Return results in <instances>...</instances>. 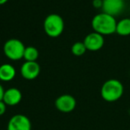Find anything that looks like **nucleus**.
<instances>
[{
	"instance_id": "1",
	"label": "nucleus",
	"mask_w": 130,
	"mask_h": 130,
	"mask_svg": "<svg viewBox=\"0 0 130 130\" xmlns=\"http://www.w3.org/2000/svg\"><path fill=\"white\" fill-rule=\"evenodd\" d=\"M91 25L94 31L103 36H107L116 33L117 21L114 16L102 12L93 17Z\"/></svg>"
},
{
	"instance_id": "2",
	"label": "nucleus",
	"mask_w": 130,
	"mask_h": 130,
	"mask_svg": "<svg viewBox=\"0 0 130 130\" xmlns=\"http://www.w3.org/2000/svg\"><path fill=\"white\" fill-rule=\"evenodd\" d=\"M124 94V86L116 78H110L101 87V96L108 103H114L119 100Z\"/></svg>"
},
{
	"instance_id": "3",
	"label": "nucleus",
	"mask_w": 130,
	"mask_h": 130,
	"mask_svg": "<svg viewBox=\"0 0 130 130\" xmlns=\"http://www.w3.org/2000/svg\"><path fill=\"white\" fill-rule=\"evenodd\" d=\"M44 30L50 38H58L64 30V21L61 15L51 13L44 21Z\"/></svg>"
},
{
	"instance_id": "4",
	"label": "nucleus",
	"mask_w": 130,
	"mask_h": 130,
	"mask_svg": "<svg viewBox=\"0 0 130 130\" xmlns=\"http://www.w3.org/2000/svg\"><path fill=\"white\" fill-rule=\"evenodd\" d=\"M26 46L21 40L11 38L6 41L3 46V51L6 57L11 61H19L23 59L24 51Z\"/></svg>"
},
{
	"instance_id": "5",
	"label": "nucleus",
	"mask_w": 130,
	"mask_h": 130,
	"mask_svg": "<svg viewBox=\"0 0 130 130\" xmlns=\"http://www.w3.org/2000/svg\"><path fill=\"white\" fill-rule=\"evenodd\" d=\"M54 105L59 111L62 113H70L75 110L77 106V101L72 95L65 94L56 98Z\"/></svg>"
},
{
	"instance_id": "6",
	"label": "nucleus",
	"mask_w": 130,
	"mask_h": 130,
	"mask_svg": "<svg viewBox=\"0 0 130 130\" xmlns=\"http://www.w3.org/2000/svg\"><path fill=\"white\" fill-rule=\"evenodd\" d=\"M31 122L27 116L15 114L9 119L6 130H31Z\"/></svg>"
},
{
	"instance_id": "7",
	"label": "nucleus",
	"mask_w": 130,
	"mask_h": 130,
	"mask_svg": "<svg viewBox=\"0 0 130 130\" xmlns=\"http://www.w3.org/2000/svg\"><path fill=\"white\" fill-rule=\"evenodd\" d=\"M83 42L87 51L96 52L103 48V45H104V36L95 32V31H93L86 36Z\"/></svg>"
},
{
	"instance_id": "8",
	"label": "nucleus",
	"mask_w": 130,
	"mask_h": 130,
	"mask_svg": "<svg viewBox=\"0 0 130 130\" xmlns=\"http://www.w3.org/2000/svg\"><path fill=\"white\" fill-rule=\"evenodd\" d=\"M21 74L26 80H33L40 74V65L38 61H25L21 67Z\"/></svg>"
},
{
	"instance_id": "9",
	"label": "nucleus",
	"mask_w": 130,
	"mask_h": 130,
	"mask_svg": "<svg viewBox=\"0 0 130 130\" xmlns=\"http://www.w3.org/2000/svg\"><path fill=\"white\" fill-rule=\"evenodd\" d=\"M125 9L124 0H103V13L116 17L120 14Z\"/></svg>"
},
{
	"instance_id": "10",
	"label": "nucleus",
	"mask_w": 130,
	"mask_h": 130,
	"mask_svg": "<svg viewBox=\"0 0 130 130\" xmlns=\"http://www.w3.org/2000/svg\"><path fill=\"white\" fill-rule=\"evenodd\" d=\"M22 99V94L20 89L16 87H11L5 90L3 102L7 106H15L19 104Z\"/></svg>"
},
{
	"instance_id": "11",
	"label": "nucleus",
	"mask_w": 130,
	"mask_h": 130,
	"mask_svg": "<svg viewBox=\"0 0 130 130\" xmlns=\"http://www.w3.org/2000/svg\"><path fill=\"white\" fill-rule=\"evenodd\" d=\"M16 76V70L13 65L4 63L0 65V80L4 82L12 81Z\"/></svg>"
},
{
	"instance_id": "12",
	"label": "nucleus",
	"mask_w": 130,
	"mask_h": 130,
	"mask_svg": "<svg viewBox=\"0 0 130 130\" xmlns=\"http://www.w3.org/2000/svg\"><path fill=\"white\" fill-rule=\"evenodd\" d=\"M116 33L121 37L130 36V18H123L117 22Z\"/></svg>"
},
{
	"instance_id": "13",
	"label": "nucleus",
	"mask_w": 130,
	"mask_h": 130,
	"mask_svg": "<svg viewBox=\"0 0 130 130\" xmlns=\"http://www.w3.org/2000/svg\"><path fill=\"white\" fill-rule=\"evenodd\" d=\"M39 53L38 50L35 46H26L25 51H24L23 59L25 61H37Z\"/></svg>"
},
{
	"instance_id": "14",
	"label": "nucleus",
	"mask_w": 130,
	"mask_h": 130,
	"mask_svg": "<svg viewBox=\"0 0 130 130\" xmlns=\"http://www.w3.org/2000/svg\"><path fill=\"white\" fill-rule=\"evenodd\" d=\"M87 51V47H86L84 42H75L71 46V53L75 56H82Z\"/></svg>"
},
{
	"instance_id": "15",
	"label": "nucleus",
	"mask_w": 130,
	"mask_h": 130,
	"mask_svg": "<svg viewBox=\"0 0 130 130\" xmlns=\"http://www.w3.org/2000/svg\"><path fill=\"white\" fill-rule=\"evenodd\" d=\"M93 6L96 9H102L103 4V0H93Z\"/></svg>"
},
{
	"instance_id": "16",
	"label": "nucleus",
	"mask_w": 130,
	"mask_h": 130,
	"mask_svg": "<svg viewBox=\"0 0 130 130\" xmlns=\"http://www.w3.org/2000/svg\"><path fill=\"white\" fill-rule=\"evenodd\" d=\"M6 108H7V105L2 101H0V116H3L6 111Z\"/></svg>"
},
{
	"instance_id": "17",
	"label": "nucleus",
	"mask_w": 130,
	"mask_h": 130,
	"mask_svg": "<svg viewBox=\"0 0 130 130\" xmlns=\"http://www.w3.org/2000/svg\"><path fill=\"white\" fill-rule=\"evenodd\" d=\"M4 93H5V89L2 87V85L0 84V101L3 100V96H4Z\"/></svg>"
},
{
	"instance_id": "18",
	"label": "nucleus",
	"mask_w": 130,
	"mask_h": 130,
	"mask_svg": "<svg viewBox=\"0 0 130 130\" xmlns=\"http://www.w3.org/2000/svg\"><path fill=\"white\" fill-rule=\"evenodd\" d=\"M8 2V0H0V6H2V5H5L6 3Z\"/></svg>"
}]
</instances>
